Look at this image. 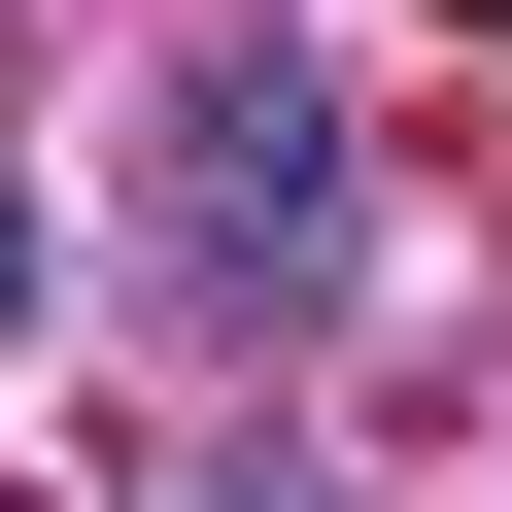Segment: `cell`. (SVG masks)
I'll return each instance as SVG.
<instances>
[{
    "instance_id": "1",
    "label": "cell",
    "mask_w": 512,
    "mask_h": 512,
    "mask_svg": "<svg viewBox=\"0 0 512 512\" xmlns=\"http://www.w3.org/2000/svg\"><path fill=\"white\" fill-rule=\"evenodd\" d=\"M0 274H35V239H0Z\"/></svg>"
}]
</instances>
